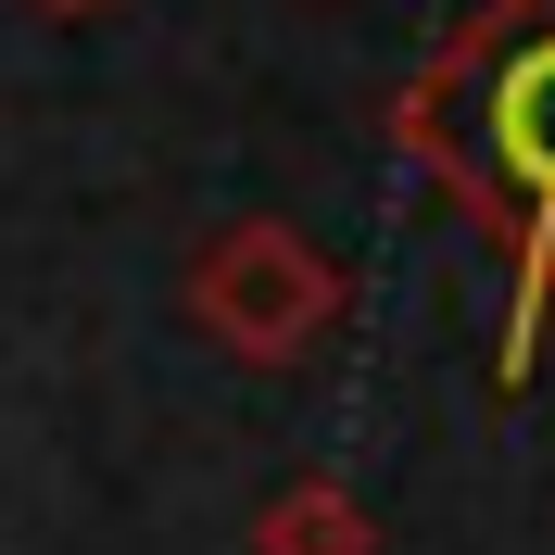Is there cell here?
<instances>
[{"instance_id":"obj_1","label":"cell","mask_w":555,"mask_h":555,"mask_svg":"<svg viewBox=\"0 0 555 555\" xmlns=\"http://www.w3.org/2000/svg\"><path fill=\"white\" fill-rule=\"evenodd\" d=\"M391 152L492 241L505 266L492 391H530V353L555 328V0H480L391 89Z\"/></svg>"},{"instance_id":"obj_2","label":"cell","mask_w":555,"mask_h":555,"mask_svg":"<svg viewBox=\"0 0 555 555\" xmlns=\"http://www.w3.org/2000/svg\"><path fill=\"white\" fill-rule=\"evenodd\" d=\"M177 304L203 328L215 353H241V366H304L328 328H341V266L291 228V215H215L190 266H177Z\"/></svg>"},{"instance_id":"obj_3","label":"cell","mask_w":555,"mask_h":555,"mask_svg":"<svg viewBox=\"0 0 555 555\" xmlns=\"http://www.w3.org/2000/svg\"><path fill=\"white\" fill-rule=\"evenodd\" d=\"M253 555H379V518H366L341 480H291V492H266Z\"/></svg>"},{"instance_id":"obj_4","label":"cell","mask_w":555,"mask_h":555,"mask_svg":"<svg viewBox=\"0 0 555 555\" xmlns=\"http://www.w3.org/2000/svg\"><path fill=\"white\" fill-rule=\"evenodd\" d=\"M26 13H51V26H89V13H114V0H26Z\"/></svg>"}]
</instances>
